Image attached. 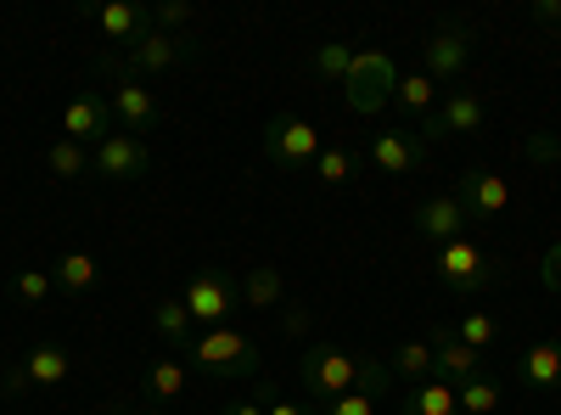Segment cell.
Wrapping results in <instances>:
<instances>
[{
	"mask_svg": "<svg viewBox=\"0 0 561 415\" xmlns=\"http://www.w3.org/2000/svg\"><path fill=\"white\" fill-rule=\"evenodd\" d=\"M298 382H304L309 399H325V404L343 399V393H365V399L382 404L388 388H393V371H388L382 354H348L337 343H314L298 359Z\"/></svg>",
	"mask_w": 561,
	"mask_h": 415,
	"instance_id": "cell-1",
	"label": "cell"
},
{
	"mask_svg": "<svg viewBox=\"0 0 561 415\" xmlns=\"http://www.w3.org/2000/svg\"><path fill=\"white\" fill-rule=\"evenodd\" d=\"M180 359H192V371L203 377H219V382H242V377H259V343L242 337L237 326H214V332H197L192 348Z\"/></svg>",
	"mask_w": 561,
	"mask_h": 415,
	"instance_id": "cell-2",
	"label": "cell"
},
{
	"mask_svg": "<svg viewBox=\"0 0 561 415\" xmlns=\"http://www.w3.org/2000/svg\"><path fill=\"white\" fill-rule=\"evenodd\" d=\"M433 269H438V281L449 287V292H489L494 281H500V258L494 253H483L472 237H455V242H444V247H433Z\"/></svg>",
	"mask_w": 561,
	"mask_h": 415,
	"instance_id": "cell-3",
	"label": "cell"
},
{
	"mask_svg": "<svg viewBox=\"0 0 561 415\" xmlns=\"http://www.w3.org/2000/svg\"><path fill=\"white\" fill-rule=\"evenodd\" d=\"M102 73H113V90H107V102H113V124L124 129V135H147L163 124V107H158V96L147 90V79H135V73H124L118 68V57H107L102 51Z\"/></svg>",
	"mask_w": 561,
	"mask_h": 415,
	"instance_id": "cell-4",
	"label": "cell"
},
{
	"mask_svg": "<svg viewBox=\"0 0 561 415\" xmlns=\"http://www.w3.org/2000/svg\"><path fill=\"white\" fill-rule=\"evenodd\" d=\"M180 303L197 320V332H214V326H230V314L242 303V287L225 269H192V281L180 287Z\"/></svg>",
	"mask_w": 561,
	"mask_h": 415,
	"instance_id": "cell-5",
	"label": "cell"
},
{
	"mask_svg": "<svg viewBox=\"0 0 561 415\" xmlns=\"http://www.w3.org/2000/svg\"><path fill=\"white\" fill-rule=\"evenodd\" d=\"M393 84H399V68H393L388 51H359L348 79H343V96H348V107L359 118H370V113L393 107Z\"/></svg>",
	"mask_w": 561,
	"mask_h": 415,
	"instance_id": "cell-6",
	"label": "cell"
},
{
	"mask_svg": "<svg viewBox=\"0 0 561 415\" xmlns=\"http://www.w3.org/2000/svg\"><path fill=\"white\" fill-rule=\"evenodd\" d=\"M320 129L309 124V118H298V113H275L270 124H264V158L270 163H280V169H314V158H320Z\"/></svg>",
	"mask_w": 561,
	"mask_h": 415,
	"instance_id": "cell-7",
	"label": "cell"
},
{
	"mask_svg": "<svg viewBox=\"0 0 561 415\" xmlns=\"http://www.w3.org/2000/svg\"><path fill=\"white\" fill-rule=\"evenodd\" d=\"M489 124V102L478 90H444V102L421 118V141H455V135H478Z\"/></svg>",
	"mask_w": 561,
	"mask_h": 415,
	"instance_id": "cell-8",
	"label": "cell"
},
{
	"mask_svg": "<svg viewBox=\"0 0 561 415\" xmlns=\"http://www.w3.org/2000/svg\"><path fill=\"white\" fill-rule=\"evenodd\" d=\"M185 57H197V45H192V34H163V28H147L129 51L118 57V68L124 73H135V79H147V73H169V68H180Z\"/></svg>",
	"mask_w": 561,
	"mask_h": 415,
	"instance_id": "cell-9",
	"label": "cell"
},
{
	"mask_svg": "<svg viewBox=\"0 0 561 415\" xmlns=\"http://www.w3.org/2000/svg\"><path fill=\"white\" fill-rule=\"evenodd\" d=\"M68 371H73V359H68L62 343H34V348L12 365V371H7V382H0V388L18 399V393H39V388L68 382Z\"/></svg>",
	"mask_w": 561,
	"mask_h": 415,
	"instance_id": "cell-10",
	"label": "cell"
},
{
	"mask_svg": "<svg viewBox=\"0 0 561 415\" xmlns=\"http://www.w3.org/2000/svg\"><path fill=\"white\" fill-rule=\"evenodd\" d=\"M421 62H427V79L444 90V84H460L466 62H472V28L466 23H444L427 34V45H421Z\"/></svg>",
	"mask_w": 561,
	"mask_h": 415,
	"instance_id": "cell-11",
	"label": "cell"
},
{
	"mask_svg": "<svg viewBox=\"0 0 561 415\" xmlns=\"http://www.w3.org/2000/svg\"><path fill=\"white\" fill-rule=\"evenodd\" d=\"M147 169H152V147L140 141V135H124V129H113L102 147H90V174H102V180H147Z\"/></svg>",
	"mask_w": 561,
	"mask_h": 415,
	"instance_id": "cell-12",
	"label": "cell"
},
{
	"mask_svg": "<svg viewBox=\"0 0 561 415\" xmlns=\"http://www.w3.org/2000/svg\"><path fill=\"white\" fill-rule=\"evenodd\" d=\"M113 102L102 90H79V96L62 107V141H79V147H102L113 135Z\"/></svg>",
	"mask_w": 561,
	"mask_h": 415,
	"instance_id": "cell-13",
	"label": "cell"
},
{
	"mask_svg": "<svg viewBox=\"0 0 561 415\" xmlns=\"http://www.w3.org/2000/svg\"><path fill=\"white\" fill-rule=\"evenodd\" d=\"M365 163L377 169V174L404 180V174H415L421 163H427V141H421V135H410V129H382V135H370Z\"/></svg>",
	"mask_w": 561,
	"mask_h": 415,
	"instance_id": "cell-14",
	"label": "cell"
},
{
	"mask_svg": "<svg viewBox=\"0 0 561 415\" xmlns=\"http://www.w3.org/2000/svg\"><path fill=\"white\" fill-rule=\"evenodd\" d=\"M455 203L466 208V219H500L511 208V186H505V174H494V169H466Z\"/></svg>",
	"mask_w": 561,
	"mask_h": 415,
	"instance_id": "cell-15",
	"label": "cell"
},
{
	"mask_svg": "<svg viewBox=\"0 0 561 415\" xmlns=\"http://www.w3.org/2000/svg\"><path fill=\"white\" fill-rule=\"evenodd\" d=\"M433 377H438V382H449V388L472 382V377H489V354L466 348V343L444 326V332H433Z\"/></svg>",
	"mask_w": 561,
	"mask_h": 415,
	"instance_id": "cell-16",
	"label": "cell"
},
{
	"mask_svg": "<svg viewBox=\"0 0 561 415\" xmlns=\"http://www.w3.org/2000/svg\"><path fill=\"white\" fill-rule=\"evenodd\" d=\"M410 224H415V237H421V242L444 247V242L466 237V224H472V219H466V208H460V203H455V192H449V197H427V203H421Z\"/></svg>",
	"mask_w": 561,
	"mask_h": 415,
	"instance_id": "cell-17",
	"label": "cell"
},
{
	"mask_svg": "<svg viewBox=\"0 0 561 415\" xmlns=\"http://www.w3.org/2000/svg\"><path fill=\"white\" fill-rule=\"evenodd\" d=\"M84 18H96L102 39L113 45H135L152 28V7H135V0H107V7H84Z\"/></svg>",
	"mask_w": 561,
	"mask_h": 415,
	"instance_id": "cell-18",
	"label": "cell"
},
{
	"mask_svg": "<svg viewBox=\"0 0 561 415\" xmlns=\"http://www.w3.org/2000/svg\"><path fill=\"white\" fill-rule=\"evenodd\" d=\"M140 388H147V404H180L185 388H192V365L180 354H158V359H147V371H140Z\"/></svg>",
	"mask_w": 561,
	"mask_h": 415,
	"instance_id": "cell-19",
	"label": "cell"
},
{
	"mask_svg": "<svg viewBox=\"0 0 561 415\" xmlns=\"http://www.w3.org/2000/svg\"><path fill=\"white\" fill-rule=\"evenodd\" d=\"M152 332H158V343L169 348V354H185L192 348V337H197V320L185 314V303L180 298H163V303H152Z\"/></svg>",
	"mask_w": 561,
	"mask_h": 415,
	"instance_id": "cell-20",
	"label": "cell"
},
{
	"mask_svg": "<svg viewBox=\"0 0 561 415\" xmlns=\"http://www.w3.org/2000/svg\"><path fill=\"white\" fill-rule=\"evenodd\" d=\"M517 377H523V388H534V393H556V388H561V343H534V348H523Z\"/></svg>",
	"mask_w": 561,
	"mask_h": 415,
	"instance_id": "cell-21",
	"label": "cell"
},
{
	"mask_svg": "<svg viewBox=\"0 0 561 415\" xmlns=\"http://www.w3.org/2000/svg\"><path fill=\"white\" fill-rule=\"evenodd\" d=\"M388 371H393V382H433V343H415V337H404V343H393L388 354Z\"/></svg>",
	"mask_w": 561,
	"mask_h": 415,
	"instance_id": "cell-22",
	"label": "cell"
},
{
	"mask_svg": "<svg viewBox=\"0 0 561 415\" xmlns=\"http://www.w3.org/2000/svg\"><path fill=\"white\" fill-rule=\"evenodd\" d=\"M359 169H365V152H354V147H320V158H314V180L320 186H332V192H343V186H354L359 180Z\"/></svg>",
	"mask_w": 561,
	"mask_h": 415,
	"instance_id": "cell-23",
	"label": "cell"
},
{
	"mask_svg": "<svg viewBox=\"0 0 561 415\" xmlns=\"http://www.w3.org/2000/svg\"><path fill=\"white\" fill-rule=\"evenodd\" d=\"M51 281H57V292L84 298V292H96V281H102V264L90 258V253H62V258H57V269H51Z\"/></svg>",
	"mask_w": 561,
	"mask_h": 415,
	"instance_id": "cell-24",
	"label": "cell"
},
{
	"mask_svg": "<svg viewBox=\"0 0 561 415\" xmlns=\"http://www.w3.org/2000/svg\"><path fill=\"white\" fill-rule=\"evenodd\" d=\"M438 102H444V90H438L427 73H399V84H393V107H404L410 118H427Z\"/></svg>",
	"mask_w": 561,
	"mask_h": 415,
	"instance_id": "cell-25",
	"label": "cell"
},
{
	"mask_svg": "<svg viewBox=\"0 0 561 415\" xmlns=\"http://www.w3.org/2000/svg\"><path fill=\"white\" fill-rule=\"evenodd\" d=\"M280 298H287V281H280L275 264H253L242 275V303L248 309H280Z\"/></svg>",
	"mask_w": 561,
	"mask_h": 415,
	"instance_id": "cell-26",
	"label": "cell"
},
{
	"mask_svg": "<svg viewBox=\"0 0 561 415\" xmlns=\"http://www.w3.org/2000/svg\"><path fill=\"white\" fill-rule=\"evenodd\" d=\"M460 410V399H455V388L449 382H415L410 393H404V410L399 415H455Z\"/></svg>",
	"mask_w": 561,
	"mask_h": 415,
	"instance_id": "cell-27",
	"label": "cell"
},
{
	"mask_svg": "<svg viewBox=\"0 0 561 415\" xmlns=\"http://www.w3.org/2000/svg\"><path fill=\"white\" fill-rule=\"evenodd\" d=\"M455 399H460V410H466V415H494V410H505V382L489 371V377L460 382V388H455Z\"/></svg>",
	"mask_w": 561,
	"mask_h": 415,
	"instance_id": "cell-28",
	"label": "cell"
},
{
	"mask_svg": "<svg viewBox=\"0 0 561 415\" xmlns=\"http://www.w3.org/2000/svg\"><path fill=\"white\" fill-rule=\"evenodd\" d=\"M466 348H478V354H489L494 359V348H500V320L494 314H460V326H449Z\"/></svg>",
	"mask_w": 561,
	"mask_h": 415,
	"instance_id": "cell-29",
	"label": "cell"
},
{
	"mask_svg": "<svg viewBox=\"0 0 561 415\" xmlns=\"http://www.w3.org/2000/svg\"><path fill=\"white\" fill-rule=\"evenodd\" d=\"M45 169H51L57 180H84V174H90V147H79V141H57L51 152H45Z\"/></svg>",
	"mask_w": 561,
	"mask_h": 415,
	"instance_id": "cell-30",
	"label": "cell"
},
{
	"mask_svg": "<svg viewBox=\"0 0 561 415\" xmlns=\"http://www.w3.org/2000/svg\"><path fill=\"white\" fill-rule=\"evenodd\" d=\"M12 292H18V303L39 309V303H51L57 281H51V269H18V275H12Z\"/></svg>",
	"mask_w": 561,
	"mask_h": 415,
	"instance_id": "cell-31",
	"label": "cell"
},
{
	"mask_svg": "<svg viewBox=\"0 0 561 415\" xmlns=\"http://www.w3.org/2000/svg\"><path fill=\"white\" fill-rule=\"evenodd\" d=\"M354 57H359L354 45L332 39V45H320V51H314V62H309V68H314L320 79H337V84H343V79H348V68H354Z\"/></svg>",
	"mask_w": 561,
	"mask_h": 415,
	"instance_id": "cell-32",
	"label": "cell"
},
{
	"mask_svg": "<svg viewBox=\"0 0 561 415\" xmlns=\"http://www.w3.org/2000/svg\"><path fill=\"white\" fill-rule=\"evenodd\" d=\"M523 158L539 163V169H561V141H550V135H528V141H523Z\"/></svg>",
	"mask_w": 561,
	"mask_h": 415,
	"instance_id": "cell-33",
	"label": "cell"
},
{
	"mask_svg": "<svg viewBox=\"0 0 561 415\" xmlns=\"http://www.w3.org/2000/svg\"><path fill=\"white\" fill-rule=\"evenodd\" d=\"M259 404H264V415H314L309 404H293V399H280V388H270V382H259V393H253Z\"/></svg>",
	"mask_w": 561,
	"mask_h": 415,
	"instance_id": "cell-34",
	"label": "cell"
},
{
	"mask_svg": "<svg viewBox=\"0 0 561 415\" xmlns=\"http://www.w3.org/2000/svg\"><path fill=\"white\" fill-rule=\"evenodd\" d=\"M185 23H192V7H185V0H163V7H152V28L174 34V28H185Z\"/></svg>",
	"mask_w": 561,
	"mask_h": 415,
	"instance_id": "cell-35",
	"label": "cell"
},
{
	"mask_svg": "<svg viewBox=\"0 0 561 415\" xmlns=\"http://www.w3.org/2000/svg\"><path fill=\"white\" fill-rule=\"evenodd\" d=\"M539 287L561 298V242H550V247L539 253Z\"/></svg>",
	"mask_w": 561,
	"mask_h": 415,
	"instance_id": "cell-36",
	"label": "cell"
},
{
	"mask_svg": "<svg viewBox=\"0 0 561 415\" xmlns=\"http://www.w3.org/2000/svg\"><path fill=\"white\" fill-rule=\"evenodd\" d=\"M325 415H377V399H365V393H343L325 404Z\"/></svg>",
	"mask_w": 561,
	"mask_h": 415,
	"instance_id": "cell-37",
	"label": "cell"
},
{
	"mask_svg": "<svg viewBox=\"0 0 561 415\" xmlns=\"http://www.w3.org/2000/svg\"><path fill=\"white\" fill-rule=\"evenodd\" d=\"M534 23L561 34V0H534Z\"/></svg>",
	"mask_w": 561,
	"mask_h": 415,
	"instance_id": "cell-38",
	"label": "cell"
},
{
	"mask_svg": "<svg viewBox=\"0 0 561 415\" xmlns=\"http://www.w3.org/2000/svg\"><path fill=\"white\" fill-rule=\"evenodd\" d=\"M287 332H293V337H304V332H309V309H304V303H293V309H287Z\"/></svg>",
	"mask_w": 561,
	"mask_h": 415,
	"instance_id": "cell-39",
	"label": "cell"
},
{
	"mask_svg": "<svg viewBox=\"0 0 561 415\" xmlns=\"http://www.w3.org/2000/svg\"><path fill=\"white\" fill-rule=\"evenodd\" d=\"M219 415H264V404L259 399H237V404H225Z\"/></svg>",
	"mask_w": 561,
	"mask_h": 415,
	"instance_id": "cell-40",
	"label": "cell"
},
{
	"mask_svg": "<svg viewBox=\"0 0 561 415\" xmlns=\"http://www.w3.org/2000/svg\"><path fill=\"white\" fill-rule=\"evenodd\" d=\"M124 415H169V410H152V404H147V410H124Z\"/></svg>",
	"mask_w": 561,
	"mask_h": 415,
	"instance_id": "cell-41",
	"label": "cell"
},
{
	"mask_svg": "<svg viewBox=\"0 0 561 415\" xmlns=\"http://www.w3.org/2000/svg\"><path fill=\"white\" fill-rule=\"evenodd\" d=\"M107 415H124V410H107Z\"/></svg>",
	"mask_w": 561,
	"mask_h": 415,
	"instance_id": "cell-42",
	"label": "cell"
},
{
	"mask_svg": "<svg viewBox=\"0 0 561 415\" xmlns=\"http://www.w3.org/2000/svg\"><path fill=\"white\" fill-rule=\"evenodd\" d=\"M455 415H466V410H455Z\"/></svg>",
	"mask_w": 561,
	"mask_h": 415,
	"instance_id": "cell-43",
	"label": "cell"
},
{
	"mask_svg": "<svg viewBox=\"0 0 561 415\" xmlns=\"http://www.w3.org/2000/svg\"><path fill=\"white\" fill-rule=\"evenodd\" d=\"M556 39H561V34H556Z\"/></svg>",
	"mask_w": 561,
	"mask_h": 415,
	"instance_id": "cell-44",
	"label": "cell"
}]
</instances>
